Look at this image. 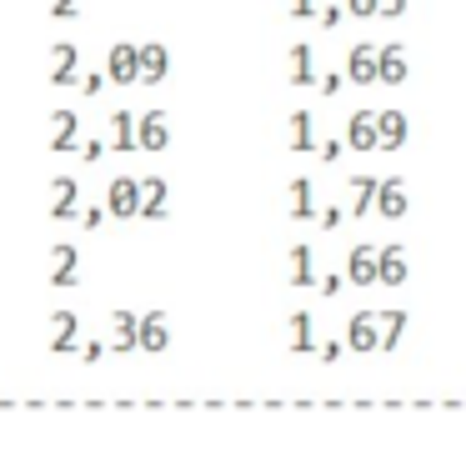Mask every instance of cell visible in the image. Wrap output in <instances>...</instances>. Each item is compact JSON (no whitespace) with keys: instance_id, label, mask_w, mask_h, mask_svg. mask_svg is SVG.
<instances>
[{"instance_id":"7","label":"cell","mask_w":466,"mask_h":461,"mask_svg":"<svg viewBox=\"0 0 466 461\" xmlns=\"http://www.w3.org/2000/svg\"><path fill=\"white\" fill-rule=\"evenodd\" d=\"M81 281V251L71 241H55L51 251V286H76Z\"/></svg>"},{"instance_id":"19","label":"cell","mask_w":466,"mask_h":461,"mask_svg":"<svg viewBox=\"0 0 466 461\" xmlns=\"http://www.w3.org/2000/svg\"><path fill=\"white\" fill-rule=\"evenodd\" d=\"M286 191H291V216H296V221H311V216H321V211H316V186L306 181V176H296Z\"/></svg>"},{"instance_id":"6","label":"cell","mask_w":466,"mask_h":461,"mask_svg":"<svg viewBox=\"0 0 466 461\" xmlns=\"http://www.w3.org/2000/svg\"><path fill=\"white\" fill-rule=\"evenodd\" d=\"M347 146L351 150H381L376 110H351V116H347Z\"/></svg>"},{"instance_id":"2","label":"cell","mask_w":466,"mask_h":461,"mask_svg":"<svg viewBox=\"0 0 466 461\" xmlns=\"http://www.w3.org/2000/svg\"><path fill=\"white\" fill-rule=\"evenodd\" d=\"M347 81L351 86H376L381 81V45L376 41H357L347 51Z\"/></svg>"},{"instance_id":"11","label":"cell","mask_w":466,"mask_h":461,"mask_svg":"<svg viewBox=\"0 0 466 461\" xmlns=\"http://www.w3.org/2000/svg\"><path fill=\"white\" fill-rule=\"evenodd\" d=\"M166 75H171V51L161 41H146L141 45V86H161Z\"/></svg>"},{"instance_id":"12","label":"cell","mask_w":466,"mask_h":461,"mask_svg":"<svg viewBox=\"0 0 466 461\" xmlns=\"http://www.w3.org/2000/svg\"><path fill=\"white\" fill-rule=\"evenodd\" d=\"M136 136H141V150H166L171 146V116L166 110H146Z\"/></svg>"},{"instance_id":"24","label":"cell","mask_w":466,"mask_h":461,"mask_svg":"<svg viewBox=\"0 0 466 461\" xmlns=\"http://www.w3.org/2000/svg\"><path fill=\"white\" fill-rule=\"evenodd\" d=\"M351 191H357V206H351L357 216H371V211H376V196H381V181H376V176H351Z\"/></svg>"},{"instance_id":"26","label":"cell","mask_w":466,"mask_h":461,"mask_svg":"<svg viewBox=\"0 0 466 461\" xmlns=\"http://www.w3.org/2000/svg\"><path fill=\"white\" fill-rule=\"evenodd\" d=\"M291 286H316V271H311V246L296 241L291 246Z\"/></svg>"},{"instance_id":"35","label":"cell","mask_w":466,"mask_h":461,"mask_svg":"<svg viewBox=\"0 0 466 461\" xmlns=\"http://www.w3.org/2000/svg\"><path fill=\"white\" fill-rule=\"evenodd\" d=\"M316 21H321L326 31H337V25L347 21V5H321V15H316Z\"/></svg>"},{"instance_id":"5","label":"cell","mask_w":466,"mask_h":461,"mask_svg":"<svg viewBox=\"0 0 466 461\" xmlns=\"http://www.w3.org/2000/svg\"><path fill=\"white\" fill-rule=\"evenodd\" d=\"M51 86H81V51L76 41L51 45Z\"/></svg>"},{"instance_id":"25","label":"cell","mask_w":466,"mask_h":461,"mask_svg":"<svg viewBox=\"0 0 466 461\" xmlns=\"http://www.w3.org/2000/svg\"><path fill=\"white\" fill-rule=\"evenodd\" d=\"M141 346V322L136 312H116V351H136Z\"/></svg>"},{"instance_id":"1","label":"cell","mask_w":466,"mask_h":461,"mask_svg":"<svg viewBox=\"0 0 466 461\" xmlns=\"http://www.w3.org/2000/svg\"><path fill=\"white\" fill-rule=\"evenodd\" d=\"M141 201H146V186L136 181V176H116V181L106 186V211L116 216V221H136V216H141Z\"/></svg>"},{"instance_id":"41","label":"cell","mask_w":466,"mask_h":461,"mask_svg":"<svg viewBox=\"0 0 466 461\" xmlns=\"http://www.w3.org/2000/svg\"><path fill=\"white\" fill-rule=\"evenodd\" d=\"M341 286H347V276H337V271H331V276H321V291H326V296H337Z\"/></svg>"},{"instance_id":"18","label":"cell","mask_w":466,"mask_h":461,"mask_svg":"<svg viewBox=\"0 0 466 461\" xmlns=\"http://www.w3.org/2000/svg\"><path fill=\"white\" fill-rule=\"evenodd\" d=\"M291 150H296V156H316V120H311V110H291Z\"/></svg>"},{"instance_id":"13","label":"cell","mask_w":466,"mask_h":461,"mask_svg":"<svg viewBox=\"0 0 466 461\" xmlns=\"http://www.w3.org/2000/svg\"><path fill=\"white\" fill-rule=\"evenodd\" d=\"M406 75H412V65H406V45L386 41L381 45V86H406Z\"/></svg>"},{"instance_id":"40","label":"cell","mask_w":466,"mask_h":461,"mask_svg":"<svg viewBox=\"0 0 466 461\" xmlns=\"http://www.w3.org/2000/svg\"><path fill=\"white\" fill-rule=\"evenodd\" d=\"M381 15H386V21H396V15H406V0H381Z\"/></svg>"},{"instance_id":"21","label":"cell","mask_w":466,"mask_h":461,"mask_svg":"<svg viewBox=\"0 0 466 461\" xmlns=\"http://www.w3.org/2000/svg\"><path fill=\"white\" fill-rule=\"evenodd\" d=\"M406 281V246H381V286Z\"/></svg>"},{"instance_id":"15","label":"cell","mask_w":466,"mask_h":461,"mask_svg":"<svg viewBox=\"0 0 466 461\" xmlns=\"http://www.w3.org/2000/svg\"><path fill=\"white\" fill-rule=\"evenodd\" d=\"M291 86L306 91V86H321V75H316V51L306 41L291 45Z\"/></svg>"},{"instance_id":"31","label":"cell","mask_w":466,"mask_h":461,"mask_svg":"<svg viewBox=\"0 0 466 461\" xmlns=\"http://www.w3.org/2000/svg\"><path fill=\"white\" fill-rule=\"evenodd\" d=\"M106 86H110V75H106V71H86V75H81V91H86V96H100Z\"/></svg>"},{"instance_id":"33","label":"cell","mask_w":466,"mask_h":461,"mask_svg":"<svg viewBox=\"0 0 466 461\" xmlns=\"http://www.w3.org/2000/svg\"><path fill=\"white\" fill-rule=\"evenodd\" d=\"M106 150H110V146H106V140H100V136H96V140H86V146H81V150H76V156H81V161H86V166H96V161H100V156H106Z\"/></svg>"},{"instance_id":"37","label":"cell","mask_w":466,"mask_h":461,"mask_svg":"<svg viewBox=\"0 0 466 461\" xmlns=\"http://www.w3.org/2000/svg\"><path fill=\"white\" fill-rule=\"evenodd\" d=\"M316 221H321V226H326V231H337V226H341V221H347V211H341V206H326V211H321V216H316Z\"/></svg>"},{"instance_id":"4","label":"cell","mask_w":466,"mask_h":461,"mask_svg":"<svg viewBox=\"0 0 466 461\" xmlns=\"http://www.w3.org/2000/svg\"><path fill=\"white\" fill-rule=\"evenodd\" d=\"M347 281H357V286H376V281H381V251L371 246V241H357V246H351Z\"/></svg>"},{"instance_id":"20","label":"cell","mask_w":466,"mask_h":461,"mask_svg":"<svg viewBox=\"0 0 466 461\" xmlns=\"http://www.w3.org/2000/svg\"><path fill=\"white\" fill-rule=\"evenodd\" d=\"M171 331H166V316L161 312H146L141 316V351H166Z\"/></svg>"},{"instance_id":"29","label":"cell","mask_w":466,"mask_h":461,"mask_svg":"<svg viewBox=\"0 0 466 461\" xmlns=\"http://www.w3.org/2000/svg\"><path fill=\"white\" fill-rule=\"evenodd\" d=\"M347 136H331V140H321V146H316V161H326V166H337L341 156H347Z\"/></svg>"},{"instance_id":"22","label":"cell","mask_w":466,"mask_h":461,"mask_svg":"<svg viewBox=\"0 0 466 461\" xmlns=\"http://www.w3.org/2000/svg\"><path fill=\"white\" fill-rule=\"evenodd\" d=\"M146 201H141V221H161L166 216V181L161 176H146Z\"/></svg>"},{"instance_id":"38","label":"cell","mask_w":466,"mask_h":461,"mask_svg":"<svg viewBox=\"0 0 466 461\" xmlns=\"http://www.w3.org/2000/svg\"><path fill=\"white\" fill-rule=\"evenodd\" d=\"M341 351H351V346H347V341H337V336H331V341H326V346H321V351H316V356H321V361H337Z\"/></svg>"},{"instance_id":"27","label":"cell","mask_w":466,"mask_h":461,"mask_svg":"<svg viewBox=\"0 0 466 461\" xmlns=\"http://www.w3.org/2000/svg\"><path fill=\"white\" fill-rule=\"evenodd\" d=\"M291 351H321V346L311 341V312L291 316Z\"/></svg>"},{"instance_id":"10","label":"cell","mask_w":466,"mask_h":461,"mask_svg":"<svg viewBox=\"0 0 466 461\" xmlns=\"http://www.w3.org/2000/svg\"><path fill=\"white\" fill-rule=\"evenodd\" d=\"M406 206H412L406 181H402V176H386V181H381V196H376V216H386V221H402Z\"/></svg>"},{"instance_id":"9","label":"cell","mask_w":466,"mask_h":461,"mask_svg":"<svg viewBox=\"0 0 466 461\" xmlns=\"http://www.w3.org/2000/svg\"><path fill=\"white\" fill-rule=\"evenodd\" d=\"M51 221H76L81 216V186L71 181V176H55V186H51Z\"/></svg>"},{"instance_id":"17","label":"cell","mask_w":466,"mask_h":461,"mask_svg":"<svg viewBox=\"0 0 466 461\" xmlns=\"http://www.w3.org/2000/svg\"><path fill=\"white\" fill-rule=\"evenodd\" d=\"M136 110H110V150H136L141 136H136Z\"/></svg>"},{"instance_id":"32","label":"cell","mask_w":466,"mask_h":461,"mask_svg":"<svg viewBox=\"0 0 466 461\" xmlns=\"http://www.w3.org/2000/svg\"><path fill=\"white\" fill-rule=\"evenodd\" d=\"M81 0H51V21H76Z\"/></svg>"},{"instance_id":"23","label":"cell","mask_w":466,"mask_h":461,"mask_svg":"<svg viewBox=\"0 0 466 461\" xmlns=\"http://www.w3.org/2000/svg\"><path fill=\"white\" fill-rule=\"evenodd\" d=\"M76 346V312H55V322H51V351L61 356V351H71Z\"/></svg>"},{"instance_id":"30","label":"cell","mask_w":466,"mask_h":461,"mask_svg":"<svg viewBox=\"0 0 466 461\" xmlns=\"http://www.w3.org/2000/svg\"><path fill=\"white\" fill-rule=\"evenodd\" d=\"M347 5V15H357V21H376L381 15V0H341Z\"/></svg>"},{"instance_id":"3","label":"cell","mask_w":466,"mask_h":461,"mask_svg":"<svg viewBox=\"0 0 466 461\" xmlns=\"http://www.w3.org/2000/svg\"><path fill=\"white\" fill-rule=\"evenodd\" d=\"M106 75L116 81V86H136L141 81V45L136 41H116L106 51Z\"/></svg>"},{"instance_id":"8","label":"cell","mask_w":466,"mask_h":461,"mask_svg":"<svg viewBox=\"0 0 466 461\" xmlns=\"http://www.w3.org/2000/svg\"><path fill=\"white\" fill-rule=\"evenodd\" d=\"M376 130H381V150H402L406 136H412V120H406V110H376Z\"/></svg>"},{"instance_id":"14","label":"cell","mask_w":466,"mask_h":461,"mask_svg":"<svg viewBox=\"0 0 466 461\" xmlns=\"http://www.w3.org/2000/svg\"><path fill=\"white\" fill-rule=\"evenodd\" d=\"M347 346L351 351H376L381 346V331H376V312H357L347 326Z\"/></svg>"},{"instance_id":"16","label":"cell","mask_w":466,"mask_h":461,"mask_svg":"<svg viewBox=\"0 0 466 461\" xmlns=\"http://www.w3.org/2000/svg\"><path fill=\"white\" fill-rule=\"evenodd\" d=\"M76 130H81L76 110H51V150H55V156H61V150H81Z\"/></svg>"},{"instance_id":"36","label":"cell","mask_w":466,"mask_h":461,"mask_svg":"<svg viewBox=\"0 0 466 461\" xmlns=\"http://www.w3.org/2000/svg\"><path fill=\"white\" fill-rule=\"evenodd\" d=\"M341 86H347V75H341V71H326V75H321V91H326V96H341Z\"/></svg>"},{"instance_id":"39","label":"cell","mask_w":466,"mask_h":461,"mask_svg":"<svg viewBox=\"0 0 466 461\" xmlns=\"http://www.w3.org/2000/svg\"><path fill=\"white\" fill-rule=\"evenodd\" d=\"M291 15L296 21H311V15H321V11H316V0H291Z\"/></svg>"},{"instance_id":"28","label":"cell","mask_w":466,"mask_h":461,"mask_svg":"<svg viewBox=\"0 0 466 461\" xmlns=\"http://www.w3.org/2000/svg\"><path fill=\"white\" fill-rule=\"evenodd\" d=\"M402 331H406V312H386V316H381V351H396Z\"/></svg>"},{"instance_id":"34","label":"cell","mask_w":466,"mask_h":461,"mask_svg":"<svg viewBox=\"0 0 466 461\" xmlns=\"http://www.w3.org/2000/svg\"><path fill=\"white\" fill-rule=\"evenodd\" d=\"M106 206H86V211H81V226H86V231H100V226H106Z\"/></svg>"}]
</instances>
